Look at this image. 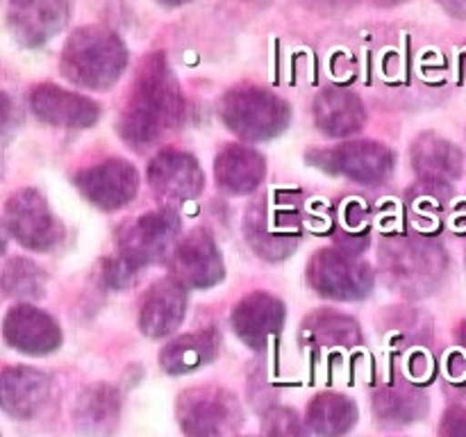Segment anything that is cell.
I'll return each instance as SVG.
<instances>
[{
    "label": "cell",
    "mask_w": 466,
    "mask_h": 437,
    "mask_svg": "<svg viewBox=\"0 0 466 437\" xmlns=\"http://www.w3.org/2000/svg\"><path fill=\"white\" fill-rule=\"evenodd\" d=\"M185 117L180 85L162 53H153L139 64L135 85L126 100L118 135L132 148H148L167 132L176 130Z\"/></svg>",
    "instance_id": "6da1fadb"
},
{
    "label": "cell",
    "mask_w": 466,
    "mask_h": 437,
    "mask_svg": "<svg viewBox=\"0 0 466 437\" xmlns=\"http://www.w3.org/2000/svg\"><path fill=\"white\" fill-rule=\"evenodd\" d=\"M180 217L171 208L141 214L118 230L116 258L105 262V280L114 290L127 287L144 267L171 258L180 239Z\"/></svg>",
    "instance_id": "7a4b0ae2"
},
{
    "label": "cell",
    "mask_w": 466,
    "mask_h": 437,
    "mask_svg": "<svg viewBox=\"0 0 466 437\" xmlns=\"http://www.w3.org/2000/svg\"><path fill=\"white\" fill-rule=\"evenodd\" d=\"M127 66V48L121 36L103 25H82L64 44L59 71L85 89H109Z\"/></svg>",
    "instance_id": "3957f363"
},
{
    "label": "cell",
    "mask_w": 466,
    "mask_h": 437,
    "mask_svg": "<svg viewBox=\"0 0 466 437\" xmlns=\"http://www.w3.org/2000/svg\"><path fill=\"white\" fill-rule=\"evenodd\" d=\"M380 271L396 291L421 299L440 290L446 276V253L426 237H391L380 246Z\"/></svg>",
    "instance_id": "277c9868"
},
{
    "label": "cell",
    "mask_w": 466,
    "mask_h": 437,
    "mask_svg": "<svg viewBox=\"0 0 466 437\" xmlns=\"http://www.w3.org/2000/svg\"><path fill=\"white\" fill-rule=\"evenodd\" d=\"M223 123L248 141L273 139L289 126L291 109L280 96L262 86H235L218 107Z\"/></svg>",
    "instance_id": "5b68a950"
},
{
    "label": "cell",
    "mask_w": 466,
    "mask_h": 437,
    "mask_svg": "<svg viewBox=\"0 0 466 437\" xmlns=\"http://www.w3.org/2000/svg\"><path fill=\"white\" fill-rule=\"evenodd\" d=\"M244 235L250 249L268 262L289 258L300 239V214L296 203L268 194L253 203L244 218Z\"/></svg>",
    "instance_id": "8992f818"
},
{
    "label": "cell",
    "mask_w": 466,
    "mask_h": 437,
    "mask_svg": "<svg viewBox=\"0 0 466 437\" xmlns=\"http://www.w3.org/2000/svg\"><path fill=\"white\" fill-rule=\"evenodd\" d=\"M177 423L187 437H237L244 412L223 387H191L177 396Z\"/></svg>",
    "instance_id": "52a82bcc"
},
{
    "label": "cell",
    "mask_w": 466,
    "mask_h": 437,
    "mask_svg": "<svg viewBox=\"0 0 466 437\" xmlns=\"http://www.w3.org/2000/svg\"><path fill=\"white\" fill-rule=\"evenodd\" d=\"M308 280L314 291L335 300H360L373 290L371 267L339 249L317 250L308 264Z\"/></svg>",
    "instance_id": "ba28073f"
},
{
    "label": "cell",
    "mask_w": 466,
    "mask_h": 437,
    "mask_svg": "<svg viewBox=\"0 0 466 437\" xmlns=\"http://www.w3.org/2000/svg\"><path fill=\"white\" fill-rule=\"evenodd\" d=\"M5 228L30 250L55 249L64 237L62 223L36 189H21L9 196L5 205Z\"/></svg>",
    "instance_id": "9c48e42d"
},
{
    "label": "cell",
    "mask_w": 466,
    "mask_h": 437,
    "mask_svg": "<svg viewBox=\"0 0 466 437\" xmlns=\"http://www.w3.org/2000/svg\"><path fill=\"white\" fill-rule=\"evenodd\" d=\"M171 278L182 287L191 290H208L223 280V258L218 250L217 239L205 228H196L189 235L180 237L173 249L171 258Z\"/></svg>",
    "instance_id": "30bf717a"
},
{
    "label": "cell",
    "mask_w": 466,
    "mask_h": 437,
    "mask_svg": "<svg viewBox=\"0 0 466 437\" xmlns=\"http://www.w3.org/2000/svg\"><path fill=\"white\" fill-rule=\"evenodd\" d=\"M309 159L326 171L362 185L382 182L394 167L391 150L378 141H350L330 150H317L309 155Z\"/></svg>",
    "instance_id": "8fae6325"
},
{
    "label": "cell",
    "mask_w": 466,
    "mask_h": 437,
    "mask_svg": "<svg viewBox=\"0 0 466 437\" xmlns=\"http://www.w3.org/2000/svg\"><path fill=\"white\" fill-rule=\"evenodd\" d=\"M76 187L96 208L114 212L132 203L139 189V173L126 159H105L77 173Z\"/></svg>",
    "instance_id": "7c38bea8"
},
{
    "label": "cell",
    "mask_w": 466,
    "mask_h": 437,
    "mask_svg": "<svg viewBox=\"0 0 466 437\" xmlns=\"http://www.w3.org/2000/svg\"><path fill=\"white\" fill-rule=\"evenodd\" d=\"M68 0H7V25L25 48H39L64 30Z\"/></svg>",
    "instance_id": "4fadbf2b"
},
{
    "label": "cell",
    "mask_w": 466,
    "mask_h": 437,
    "mask_svg": "<svg viewBox=\"0 0 466 437\" xmlns=\"http://www.w3.org/2000/svg\"><path fill=\"white\" fill-rule=\"evenodd\" d=\"M148 182L164 200L187 203L203 191L205 176L194 158L185 150L162 148L148 164Z\"/></svg>",
    "instance_id": "5bb4252c"
},
{
    "label": "cell",
    "mask_w": 466,
    "mask_h": 437,
    "mask_svg": "<svg viewBox=\"0 0 466 437\" xmlns=\"http://www.w3.org/2000/svg\"><path fill=\"white\" fill-rule=\"evenodd\" d=\"M30 109L41 123L55 127H89L100 117V107L96 100L50 85V82L32 86Z\"/></svg>",
    "instance_id": "9a60e30c"
},
{
    "label": "cell",
    "mask_w": 466,
    "mask_h": 437,
    "mask_svg": "<svg viewBox=\"0 0 466 437\" xmlns=\"http://www.w3.org/2000/svg\"><path fill=\"white\" fill-rule=\"evenodd\" d=\"M3 335L12 349L27 355H48L62 344L57 321L32 305H14L3 321Z\"/></svg>",
    "instance_id": "2e32d148"
},
{
    "label": "cell",
    "mask_w": 466,
    "mask_h": 437,
    "mask_svg": "<svg viewBox=\"0 0 466 437\" xmlns=\"http://www.w3.org/2000/svg\"><path fill=\"white\" fill-rule=\"evenodd\" d=\"M232 328L250 349H264L282 330L285 305L267 291H253L232 310Z\"/></svg>",
    "instance_id": "e0dca14e"
},
{
    "label": "cell",
    "mask_w": 466,
    "mask_h": 437,
    "mask_svg": "<svg viewBox=\"0 0 466 437\" xmlns=\"http://www.w3.org/2000/svg\"><path fill=\"white\" fill-rule=\"evenodd\" d=\"M187 294L177 280H159L146 291L139 310V328L144 335L167 337L176 330L185 319Z\"/></svg>",
    "instance_id": "ac0fdd59"
},
{
    "label": "cell",
    "mask_w": 466,
    "mask_h": 437,
    "mask_svg": "<svg viewBox=\"0 0 466 437\" xmlns=\"http://www.w3.org/2000/svg\"><path fill=\"white\" fill-rule=\"evenodd\" d=\"M118 419H121V396L116 387L96 382L77 396L73 423L82 437H112Z\"/></svg>",
    "instance_id": "d6986e66"
},
{
    "label": "cell",
    "mask_w": 466,
    "mask_h": 437,
    "mask_svg": "<svg viewBox=\"0 0 466 437\" xmlns=\"http://www.w3.org/2000/svg\"><path fill=\"white\" fill-rule=\"evenodd\" d=\"M412 167L426 185L444 189L462 176V153L444 137L421 135L412 144Z\"/></svg>",
    "instance_id": "ffe728a7"
},
{
    "label": "cell",
    "mask_w": 466,
    "mask_h": 437,
    "mask_svg": "<svg viewBox=\"0 0 466 437\" xmlns=\"http://www.w3.org/2000/svg\"><path fill=\"white\" fill-rule=\"evenodd\" d=\"M3 408L16 419H32L50 394V381L44 371L32 367L3 369Z\"/></svg>",
    "instance_id": "44dd1931"
},
{
    "label": "cell",
    "mask_w": 466,
    "mask_h": 437,
    "mask_svg": "<svg viewBox=\"0 0 466 437\" xmlns=\"http://www.w3.org/2000/svg\"><path fill=\"white\" fill-rule=\"evenodd\" d=\"M314 121L323 135L350 137L364 127L367 109L353 91L330 86V89H323L314 100Z\"/></svg>",
    "instance_id": "7402d4cb"
},
{
    "label": "cell",
    "mask_w": 466,
    "mask_h": 437,
    "mask_svg": "<svg viewBox=\"0 0 466 437\" xmlns=\"http://www.w3.org/2000/svg\"><path fill=\"white\" fill-rule=\"evenodd\" d=\"M264 173H267L264 158L248 146H226L214 162L218 187L235 196L253 194L264 180Z\"/></svg>",
    "instance_id": "603a6c76"
},
{
    "label": "cell",
    "mask_w": 466,
    "mask_h": 437,
    "mask_svg": "<svg viewBox=\"0 0 466 437\" xmlns=\"http://www.w3.org/2000/svg\"><path fill=\"white\" fill-rule=\"evenodd\" d=\"M217 330L208 328V330L187 332V335L176 337V340L164 346L162 353H159V364L171 376H182V373H191L212 362L217 358Z\"/></svg>",
    "instance_id": "cb8c5ba5"
},
{
    "label": "cell",
    "mask_w": 466,
    "mask_h": 437,
    "mask_svg": "<svg viewBox=\"0 0 466 437\" xmlns=\"http://www.w3.org/2000/svg\"><path fill=\"white\" fill-rule=\"evenodd\" d=\"M300 335H303L305 346H312L317 351L353 349L362 340L358 321L332 310H319L309 314L303 321Z\"/></svg>",
    "instance_id": "d4e9b609"
},
{
    "label": "cell",
    "mask_w": 466,
    "mask_h": 437,
    "mask_svg": "<svg viewBox=\"0 0 466 437\" xmlns=\"http://www.w3.org/2000/svg\"><path fill=\"white\" fill-rule=\"evenodd\" d=\"M358 422V408L344 394L323 391L308 405V426L321 437H341Z\"/></svg>",
    "instance_id": "484cf974"
},
{
    "label": "cell",
    "mask_w": 466,
    "mask_h": 437,
    "mask_svg": "<svg viewBox=\"0 0 466 437\" xmlns=\"http://www.w3.org/2000/svg\"><path fill=\"white\" fill-rule=\"evenodd\" d=\"M373 412L382 426H408V423L426 417L428 401L426 396L419 394L417 390H410V387H387L376 394Z\"/></svg>",
    "instance_id": "4316f807"
},
{
    "label": "cell",
    "mask_w": 466,
    "mask_h": 437,
    "mask_svg": "<svg viewBox=\"0 0 466 437\" xmlns=\"http://www.w3.org/2000/svg\"><path fill=\"white\" fill-rule=\"evenodd\" d=\"M3 290L12 299H39L46 290V273L27 258H9L3 269Z\"/></svg>",
    "instance_id": "83f0119b"
},
{
    "label": "cell",
    "mask_w": 466,
    "mask_h": 437,
    "mask_svg": "<svg viewBox=\"0 0 466 437\" xmlns=\"http://www.w3.org/2000/svg\"><path fill=\"white\" fill-rule=\"evenodd\" d=\"M262 437H308V431L294 410L271 408L264 414Z\"/></svg>",
    "instance_id": "f1b7e54d"
},
{
    "label": "cell",
    "mask_w": 466,
    "mask_h": 437,
    "mask_svg": "<svg viewBox=\"0 0 466 437\" xmlns=\"http://www.w3.org/2000/svg\"><path fill=\"white\" fill-rule=\"evenodd\" d=\"M440 437H466V408L446 410L440 423Z\"/></svg>",
    "instance_id": "f546056e"
},
{
    "label": "cell",
    "mask_w": 466,
    "mask_h": 437,
    "mask_svg": "<svg viewBox=\"0 0 466 437\" xmlns=\"http://www.w3.org/2000/svg\"><path fill=\"white\" fill-rule=\"evenodd\" d=\"M451 16L466 18V0H437Z\"/></svg>",
    "instance_id": "4dcf8cb0"
},
{
    "label": "cell",
    "mask_w": 466,
    "mask_h": 437,
    "mask_svg": "<svg viewBox=\"0 0 466 437\" xmlns=\"http://www.w3.org/2000/svg\"><path fill=\"white\" fill-rule=\"evenodd\" d=\"M371 3L378 5V7H394V5L405 3V0H371Z\"/></svg>",
    "instance_id": "1f68e13d"
},
{
    "label": "cell",
    "mask_w": 466,
    "mask_h": 437,
    "mask_svg": "<svg viewBox=\"0 0 466 437\" xmlns=\"http://www.w3.org/2000/svg\"><path fill=\"white\" fill-rule=\"evenodd\" d=\"M162 5H167V7H180V5H187L189 0H159Z\"/></svg>",
    "instance_id": "d6a6232c"
}]
</instances>
